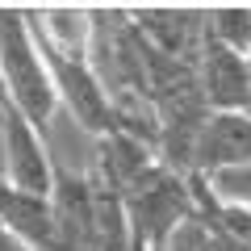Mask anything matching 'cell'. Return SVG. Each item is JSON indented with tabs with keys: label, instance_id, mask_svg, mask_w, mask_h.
<instances>
[{
	"label": "cell",
	"instance_id": "2",
	"mask_svg": "<svg viewBox=\"0 0 251 251\" xmlns=\"http://www.w3.org/2000/svg\"><path fill=\"white\" fill-rule=\"evenodd\" d=\"M0 80L9 92V105H17L46 134L54 109H59V97H54L46 59L34 42V29L25 21V9H0Z\"/></svg>",
	"mask_w": 251,
	"mask_h": 251
},
{
	"label": "cell",
	"instance_id": "12",
	"mask_svg": "<svg viewBox=\"0 0 251 251\" xmlns=\"http://www.w3.org/2000/svg\"><path fill=\"white\" fill-rule=\"evenodd\" d=\"M9 105V92H4V80H0V109Z\"/></svg>",
	"mask_w": 251,
	"mask_h": 251
},
{
	"label": "cell",
	"instance_id": "9",
	"mask_svg": "<svg viewBox=\"0 0 251 251\" xmlns=\"http://www.w3.org/2000/svg\"><path fill=\"white\" fill-rule=\"evenodd\" d=\"M205 34L214 42L230 46L234 54L251 59V9L247 4H218L205 9Z\"/></svg>",
	"mask_w": 251,
	"mask_h": 251
},
{
	"label": "cell",
	"instance_id": "5",
	"mask_svg": "<svg viewBox=\"0 0 251 251\" xmlns=\"http://www.w3.org/2000/svg\"><path fill=\"white\" fill-rule=\"evenodd\" d=\"M251 168V109L209 113L193 143V176H222Z\"/></svg>",
	"mask_w": 251,
	"mask_h": 251
},
{
	"label": "cell",
	"instance_id": "10",
	"mask_svg": "<svg viewBox=\"0 0 251 251\" xmlns=\"http://www.w3.org/2000/svg\"><path fill=\"white\" fill-rule=\"evenodd\" d=\"M209 188H214L222 201H234V205H247V209H251V168L209 176Z\"/></svg>",
	"mask_w": 251,
	"mask_h": 251
},
{
	"label": "cell",
	"instance_id": "4",
	"mask_svg": "<svg viewBox=\"0 0 251 251\" xmlns=\"http://www.w3.org/2000/svg\"><path fill=\"white\" fill-rule=\"evenodd\" d=\"M0 176L9 180L13 188H25V193H38V197H50L54 193V168L50 151L42 143V130L21 113L17 105H4L0 109Z\"/></svg>",
	"mask_w": 251,
	"mask_h": 251
},
{
	"label": "cell",
	"instance_id": "3",
	"mask_svg": "<svg viewBox=\"0 0 251 251\" xmlns=\"http://www.w3.org/2000/svg\"><path fill=\"white\" fill-rule=\"evenodd\" d=\"M34 42H38V50H42V59H46V72H50V80H54L59 105L75 117V126H80L84 134L105 138V134H113V130H122L117 105H113V97H109L105 80L97 75L88 50L54 46L50 38H42V34H34Z\"/></svg>",
	"mask_w": 251,
	"mask_h": 251
},
{
	"label": "cell",
	"instance_id": "7",
	"mask_svg": "<svg viewBox=\"0 0 251 251\" xmlns=\"http://www.w3.org/2000/svg\"><path fill=\"white\" fill-rule=\"evenodd\" d=\"M130 21L159 54L197 67L205 42V9H130Z\"/></svg>",
	"mask_w": 251,
	"mask_h": 251
},
{
	"label": "cell",
	"instance_id": "6",
	"mask_svg": "<svg viewBox=\"0 0 251 251\" xmlns=\"http://www.w3.org/2000/svg\"><path fill=\"white\" fill-rule=\"evenodd\" d=\"M197 84H201V97H205V105L214 113L251 109V59H243L230 46L214 42L209 34L197 54Z\"/></svg>",
	"mask_w": 251,
	"mask_h": 251
},
{
	"label": "cell",
	"instance_id": "11",
	"mask_svg": "<svg viewBox=\"0 0 251 251\" xmlns=\"http://www.w3.org/2000/svg\"><path fill=\"white\" fill-rule=\"evenodd\" d=\"M0 251H34V247H29L25 239H17V234H13L9 226L0 222Z\"/></svg>",
	"mask_w": 251,
	"mask_h": 251
},
{
	"label": "cell",
	"instance_id": "1",
	"mask_svg": "<svg viewBox=\"0 0 251 251\" xmlns=\"http://www.w3.org/2000/svg\"><path fill=\"white\" fill-rule=\"evenodd\" d=\"M122 205L130 218L134 251H168L180 226L197 218V184H193V176L155 159L122 193Z\"/></svg>",
	"mask_w": 251,
	"mask_h": 251
},
{
	"label": "cell",
	"instance_id": "8",
	"mask_svg": "<svg viewBox=\"0 0 251 251\" xmlns=\"http://www.w3.org/2000/svg\"><path fill=\"white\" fill-rule=\"evenodd\" d=\"M159 159L155 147L138 134H126V130H113V134L97 138V168H92V180H100L113 193H126L151 163Z\"/></svg>",
	"mask_w": 251,
	"mask_h": 251
}]
</instances>
